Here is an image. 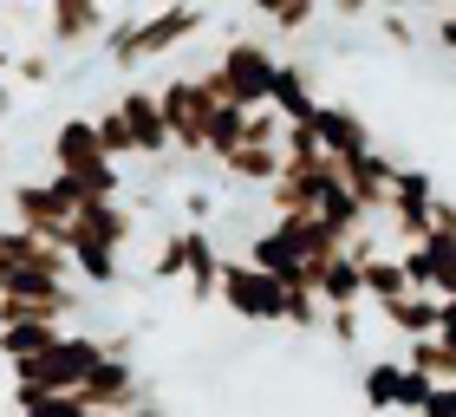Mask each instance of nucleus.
Returning a JSON list of instances; mask_svg holds the SVG:
<instances>
[{"mask_svg": "<svg viewBox=\"0 0 456 417\" xmlns=\"http://www.w3.org/2000/svg\"><path fill=\"white\" fill-rule=\"evenodd\" d=\"M98 137H105V157H137V137H131V124H124V111L111 104V111H98Z\"/></svg>", "mask_w": 456, "mask_h": 417, "instance_id": "26", "label": "nucleus"}, {"mask_svg": "<svg viewBox=\"0 0 456 417\" xmlns=\"http://www.w3.org/2000/svg\"><path fill=\"white\" fill-rule=\"evenodd\" d=\"M151 274H157V281H190V261H183V241H176V235H170V241L157 248Z\"/></svg>", "mask_w": 456, "mask_h": 417, "instance_id": "29", "label": "nucleus"}, {"mask_svg": "<svg viewBox=\"0 0 456 417\" xmlns=\"http://www.w3.org/2000/svg\"><path fill=\"white\" fill-rule=\"evenodd\" d=\"M98 27H105V7H98V0H53L46 7L53 46H78V39H92Z\"/></svg>", "mask_w": 456, "mask_h": 417, "instance_id": "16", "label": "nucleus"}, {"mask_svg": "<svg viewBox=\"0 0 456 417\" xmlns=\"http://www.w3.org/2000/svg\"><path fill=\"white\" fill-rule=\"evenodd\" d=\"M450 307H456V300H450Z\"/></svg>", "mask_w": 456, "mask_h": 417, "instance_id": "41", "label": "nucleus"}, {"mask_svg": "<svg viewBox=\"0 0 456 417\" xmlns=\"http://www.w3.org/2000/svg\"><path fill=\"white\" fill-rule=\"evenodd\" d=\"M0 66H7V59H0Z\"/></svg>", "mask_w": 456, "mask_h": 417, "instance_id": "40", "label": "nucleus"}, {"mask_svg": "<svg viewBox=\"0 0 456 417\" xmlns=\"http://www.w3.org/2000/svg\"><path fill=\"white\" fill-rule=\"evenodd\" d=\"M404 294H418V287H411V274H404V261L398 255H371L365 261V307H398Z\"/></svg>", "mask_w": 456, "mask_h": 417, "instance_id": "18", "label": "nucleus"}, {"mask_svg": "<svg viewBox=\"0 0 456 417\" xmlns=\"http://www.w3.org/2000/svg\"><path fill=\"white\" fill-rule=\"evenodd\" d=\"M183 216H190V228H202V222L216 216V196L209 190H190V196H183Z\"/></svg>", "mask_w": 456, "mask_h": 417, "instance_id": "32", "label": "nucleus"}, {"mask_svg": "<svg viewBox=\"0 0 456 417\" xmlns=\"http://www.w3.org/2000/svg\"><path fill=\"white\" fill-rule=\"evenodd\" d=\"M314 294L326 300V313H333V307H365V261L352 255V248L333 255V261H320V287H314Z\"/></svg>", "mask_w": 456, "mask_h": 417, "instance_id": "13", "label": "nucleus"}, {"mask_svg": "<svg viewBox=\"0 0 456 417\" xmlns=\"http://www.w3.org/2000/svg\"><path fill=\"white\" fill-rule=\"evenodd\" d=\"M391 13H404V7H444V0H385Z\"/></svg>", "mask_w": 456, "mask_h": 417, "instance_id": "38", "label": "nucleus"}, {"mask_svg": "<svg viewBox=\"0 0 456 417\" xmlns=\"http://www.w3.org/2000/svg\"><path fill=\"white\" fill-rule=\"evenodd\" d=\"M267 104H274L287 124H314L326 98H314V86H306V72L294 66V59H281V72H274V98H267Z\"/></svg>", "mask_w": 456, "mask_h": 417, "instance_id": "15", "label": "nucleus"}, {"mask_svg": "<svg viewBox=\"0 0 456 417\" xmlns=\"http://www.w3.org/2000/svg\"><path fill=\"white\" fill-rule=\"evenodd\" d=\"M274 72H281V59L267 53L261 39H228V53L216 59V72H202V86H209L222 104L261 111V104L274 98Z\"/></svg>", "mask_w": 456, "mask_h": 417, "instance_id": "2", "label": "nucleus"}, {"mask_svg": "<svg viewBox=\"0 0 456 417\" xmlns=\"http://www.w3.org/2000/svg\"><path fill=\"white\" fill-rule=\"evenodd\" d=\"M53 72H59V53H27V59H13V78H20V86H46Z\"/></svg>", "mask_w": 456, "mask_h": 417, "instance_id": "28", "label": "nucleus"}, {"mask_svg": "<svg viewBox=\"0 0 456 417\" xmlns=\"http://www.w3.org/2000/svg\"><path fill=\"white\" fill-rule=\"evenodd\" d=\"M444 313H450L444 294H404L398 307H385L379 320L391 332H404V339H430V332H444Z\"/></svg>", "mask_w": 456, "mask_h": 417, "instance_id": "14", "label": "nucleus"}, {"mask_svg": "<svg viewBox=\"0 0 456 417\" xmlns=\"http://www.w3.org/2000/svg\"><path fill=\"white\" fill-rule=\"evenodd\" d=\"M241 143H248V111H241V104H216V118H209V157L228 163Z\"/></svg>", "mask_w": 456, "mask_h": 417, "instance_id": "22", "label": "nucleus"}, {"mask_svg": "<svg viewBox=\"0 0 456 417\" xmlns=\"http://www.w3.org/2000/svg\"><path fill=\"white\" fill-rule=\"evenodd\" d=\"M379 33L391 39V46H404V53H411V46H418V27H411V20H404V13H391V7L379 13Z\"/></svg>", "mask_w": 456, "mask_h": 417, "instance_id": "31", "label": "nucleus"}, {"mask_svg": "<svg viewBox=\"0 0 456 417\" xmlns=\"http://www.w3.org/2000/svg\"><path fill=\"white\" fill-rule=\"evenodd\" d=\"M326 7H333L339 20H365L371 7H379V0H326Z\"/></svg>", "mask_w": 456, "mask_h": 417, "instance_id": "35", "label": "nucleus"}, {"mask_svg": "<svg viewBox=\"0 0 456 417\" xmlns=\"http://www.w3.org/2000/svg\"><path fill=\"white\" fill-rule=\"evenodd\" d=\"M78 398H86L92 411H105V417H111V411H143V405H151V391H143V385H137V372L111 352V359L98 365L86 385H78Z\"/></svg>", "mask_w": 456, "mask_h": 417, "instance_id": "7", "label": "nucleus"}, {"mask_svg": "<svg viewBox=\"0 0 456 417\" xmlns=\"http://www.w3.org/2000/svg\"><path fill=\"white\" fill-rule=\"evenodd\" d=\"M157 98H163V118H170L176 151H183V157H209V118H216L222 98L202 86V78H170Z\"/></svg>", "mask_w": 456, "mask_h": 417, "instance_id": "4", "label": "nucleus"}, {"mask_svg": "<svg viewBox=\"0 0 456 417\" xmlns=\"http://www.w3.org/2000/svg\"><path fill=\"white\" fill-rule=\"evenodd\" d=\"M424 417H456V385H437V391H430Z\"/></svg>", "mask_w": 456, "mask_h": 417, "instance_id": "33", "label": "nucleus"}, {"mask_svg": "<svg viewBox=\"0 0 456 417\" xmlns=\"http://www.w3.org/2000/svg\"><path fill=\"white\" fill-rule=\"evenodd\" d=\"M222 307L235 313V320L274 326V320H287V281L261 274L255 261H228L222 267Z\"/></svg>", "mask_w": 456, "mask_h": 417, "instance_id": "5", "label": "nucleus"}, {"mask_svg": "<svg viewBox=\"0 0 456 417\" xmlns=\"http://www.w3.org/2000/svg\"><path fill=\"white\" fill-rule=\"evenodd\" d=\"M131 235H137L131 208H118V202H78L66 255H72V248H118V255H124V241H131Z\"/></svg>", "mask_w": 456, "mask_h": 417, "instance_id": "10", "label": "nucleus"}, {"mask_svg": "<svg viewBox=\"0 0 456 417\" xmlns=\"http://www.w3.org/2000/svg\"><path fill=\"white\" fill-rule=\"evenodd\" d=\"M202 20H209V13H202L196 0H170V7H157L151 20H124V27H111V39H105V46H111V66L131 72V66H143V59L176 53L190 33H202Z\"/></svg>", "mask_w": 456, "mask_h": 417, "instance_id": "1", "label": "nucleus"}, {"mask_svg": "<svg viewBox=\"0 0 456 417\" xmlns=\"http://www.w3.org/2000/svg\"><path fill=\"white\" fill-rule=\"evenodd\" d=\"M118 111H124V124H131V137H137V157H170V151H176L170 118H163V98H157V92L131 86V92L118 98Z\"/></svg>", "mask_w": 456, "mask_h": 417, "instance_id": "8", "label": "nucleus"}, {"mask_svg": "<svg viewBox=\"0 0 456 417\" xmlns=\"http://www.w3.org/2000/svg\"><path fill=\"white\" fill-rule=\"evenodd\" d=\"M72 274L92 281V287H118V248H72Z\"/></svg>", "mask_w": 456, "mask_h": 417, "instance_id": "25", "label": "nucleus"}, {"mask_svg": "<svg viewBox=\"0 0 456 417\" xmlns=\"http://www.w3.org/2000/svg\"><path fill=\"white\" fill-rule=\"evenodd\" d=\"M176 241H183V261H190V300L196 307H209L222 300V255H216V241H209V228H176Z\"/></svg>", "mask_w": 456, "mask_h": 417, "instance_id": "11", "label": "nucleus"}, {"mask_svg": "<svg viewBox=\"0 0 456 417\" xmlns=\"http://www.w3.org/2000/svg\"><path fill=\"white\" fill-rule=\"evenodd\" d=\"M281 170H287V157H281V151H261V143H241V151L222 163V176H235V183H261V190H274Z\"/></svg>", "mask_w": 456, "mask_h": 417, "instance_id": "20", "label": "nucleus"}, {"mask_svg": "<svg viewBox=\"0 0 456 417\" xmlns=\"http://www.w3.org/2000/svg\"><path fill=\"white\" fill-rule=\"evenodd\" d=\"M105 359H111V339L66 332L53 352H39V359H20V365H13V385H20V391H78Z\"/></svg>", "mask_w": 456, "mask_h": 417, "instance_id": "3", "label": "nucleus"}, {"mask_svg": "<svg viewBox=\"0 0 456 417\" xmlns=\"http://www.w3.org/2000/svg\"><path fill=\"white\" fill-rule=\"evenodd\" d=\"M333 163H339V157H333ZM339 176H346V190L359 196L371 216H391V183H398V157H379V151L346 157V163H339Z\"/></svg>", "mask_w": 456, "mask_h": 417, "instance_id": "9", "label": "nucleus"}, {"mask_svg": "<svg viewBox=\"0 0 456 417\" xmlns=\"http://www.w3.org/2000/svg\"><path fill=\"white\" fill-rule=\"evenodd\" d=\"M404 379H411V365H391V359H371L365 365V411H404Z\"/></svg>", "mask_w": 456, "mask_h": 417, "instance_id": "19", "label": "nucleus"}, {"mask_svg": "<svg viewBox=\"0 0 456 417\" xmlns=\"http://www.w3.org/2000/svg\"><path fill=\"white\" fill-rule=\"evenodd\" d=\"M404 365H418V372H430L437 385H456V352L430 332V339H411V352H404Z\"/></svg>", "mask_w": 456, "mask_h": 417, "instance_id": "23", "label": "nucleus"}, {"mask_svg": "<svg viewBox=\"0 0 456 417\" xmlns=\"http://www.w3.org/2000/svg\"><path fill=\"white\" fill-rule=\"evenodd\" d=\"M0 157H7V143H0Z\"/></svg>", "mask_w": 456, "mask_h": 417, "instance_id": "39", "label": "nucleus"}, {"mask_svg": "<svg viewBox=\"0 0 456 417\" xmlns=\"http://www.w3.org/2000/svg\"><path fill=\"white\" fill-rule=\"evenodd\" d=\"M72 222H78V208L59 196V183H20V190H13V228H27V235L53 241V248H66L72 241Z\"/></svg>", "mask_w": 456, "mask_h": 417, "instance_id": "6", "label": "nucleus"}, {"mask_svg": "<svg viewBox=\"0 0 456 417\" xmlns=\"http://www.w3.org/2000/svg\"><path fill=\"white\" fill-rule=\"evenodd\" d=\"M248 143H261V151H281V143H287V118L274 111V104L248 111Z\"/></svg>", "mask_w": 456, "mask_h": 417, "instance_id": "27", "label": "nucleus"}, {"mask_svg": "<svg viewBox=\"0 0 456 417\" xmlns=\"http://www.w3.org/2000/svg\"><path fill=\"white\" fill-rule=\"evenodd\" d=\"M326 332H333L339 346H359V332H365V320H359V307H333V313H326Z\"/></svg>", "mask_w": 456, "mask_h": 417, "instance_id": "30", "label": "nucleus"}, {"mask_svg": "<svg viewBox=\"0 0 456 417\" xmlns=\"http://www.w3.org/2000/svg\"><path fill=\"white\" fill-rule=\"evenodd\" d=\"M13 405H20V417H105L78 398V391H20L13 385Z\"/></svg>", "mask_w": 456, "mask_h": 417, "instance_id": "21", "label": "nucleus"}, {"mask_svg": "<svg viewBox=\"0 0 456 417\" xmlns=\"http://www.w3.org/2000/svg\"><path fill=\"white\" fill-rule=\"evenodd\" d=\"M437 339H444V346H450V352H456V307H450V313H444V332H437Z\"/></svg>", "mask_w": 456, "mask_h": 417, "instance_id": "37", "label": "nucleus"}, {"mask_svg": "<svg viewBox=\"0 0 456 417\" xmlns=\"http://www.w3.org/2000/svg\"><path fill=\"white\" fill-rule=\"evenodd\" d=\"M66 332H59V320H13L0 326V359L20 365V359H39V352H53Z\"/></svg>", "mask_w": 456, "mask_h": 417, "instance_id": "17", "label": "nucleus"}, {"mask_svg": "<svg viewBox=\"0 0 456 417\" xmlns=\"http://www.w3.org/2000/svg\"><path fill=\"white\" fill-rule=\"evenodd\" d=\"M430 39H437L444 53H456V13H437V27H430Z\"/></svg>", "mask_w": 456, "mask_h": 417, "instance_id": "34", "label": "nucleus"}, {"mask_svg": "<svg viewBox=\"0 0 456 417\" xmlns=\"http://www.w3.org/2000/svg\"><path fill=\"white\" fill-rule=\"evenodd\" d=\"M437 235L456 241V202H444V196H437Z\"/></svg>", "mask_w": 456, "mask_h": 417, "instance_id": "36", "label": "nucleus"}, {"mask_svg": "<svg viewBox=\"0 0 456 417\" xmlns=\"http://www.w3.org/2000/svg\"><path fill=\"white\" fill-rule=\"evenodd\" d=\"M255 13L267 27H281V33H306L314 13H320V0H255Z\"/></svg>", "mask_w": 456, "mask_h": 417, "instance_id": "24", "label": "nucleus"}, {"mask_svg": "<svg viewBox=\"0 0 456 417\" xmlns=\"http://www.w3.org/2000/svg\"><path fill=\"white\" fill-rule=\"evenodd\" d=\"M314 131H320V143H326V157H365V151H379L371 143V131H365V118L352 111V104H320V118H314Z\"/></svg>", "mask_w": 456, "mask_h": 417, "instance_id": "12", "label": "nucleus"}]
</instances>
